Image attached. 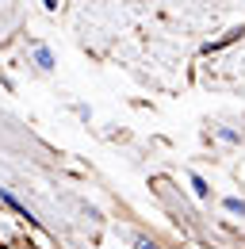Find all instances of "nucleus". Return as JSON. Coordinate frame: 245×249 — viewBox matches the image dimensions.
<instances>
[{"instance_id":"f257e3e1","label":"nucleus","mask_w":245,"mask_h":249,"mask_svg":"<svg viewBox=\"0 0 245 249\" xmlns=\"http://www.w3.org/2000/svg\"><path fill=\"white\" fill-rule=\"evenodd\" d=\"M19 242H27L31 249H58V242L38 226V222H23V234H19Z\"/></svg>"},{"instance_id":"f03ea898","label":"nucleus","mask_w":245,"mask_h":249,"mask_svg":"<svg viewBox=\"0 0 245 249\" xmlns=\"http://www.w3.org/2000/svg\"><path fill=\"white\" fill-rule=\"evenodd\" d=\"M0 203H4L12 215L19 218V222H38V218H35V211H31V207L23 203V199H19V196H12L8 188H0Z\"/></svg>"},{"instance_id":"7ed1b4c3","label":"nucleus","mask_w":245,"mask_h":249,"mask_svg":"<svg viewBox=\"0 0 245 249\" xmlns=\"http://www.w3.org/2000/svg\"><path fill=\"white\" fill-rule=\"evenodd\" d=\"M31 58H35V65H38L42 73H54V69H58V58H54V50H50L46 42H35V46H31Z\"/></svg>"},{"instance_id":"20e7f679","label":"nucleus","mask_w":245,"mask_h":249,"mask_svg":"<svg viewBox=\"0 0 245 249\" xmlns=\"http://www.w3.org/2000/svg\"><path fill=\"white\" fill-rule=\"evenodd\" d=\"M188 180H192V192H195V196H199V199H207V196H211V184H207V180H203V177H199V173H192V177H188Z\"/></svg>"},{"instance_id":"39448f33","label":"nucleus","mask_w":245,"mask_h":249,"mask_svg":"<svg viewBox=\"0 0 245 249\" xmlns=\"http://www.w3.org/2000/svg\"><path fill=\"white\" fill-rule=\"evenodd\" d=\"M222 207H226L230 215H242L245 218V199H242V196H226V199H222Z\"/></svg>"},{"instance_id":"423d86ee","label":"nucleus","mask_w":245,"mask_h":249,"mask_svg":"<svg viewBox=\"0 0 245 249\" xmlns=\"http://www.w3.org/2000/svg\"><path fill=\"white\" fill-rule=\"evenodd\" d=\"M218 138H222L226 146H238V142H242V134H238V130H230V126H218Z\"/></svg>"},{"instance_id":"0eeeda50","label":"nucleus","mask_w":245,"mask_h":249,"mask_svg":"<svg viewBox=\"0 0 245 249\" xmlns=\"http://www.w3.org/2000/svg\"><path fill=\"white\" fill-rule=\"evenodd\" d=\"M42 8H46V12H61V8H65V0H42Z\"/></svg>"},{"instance_id":"6e6552de","label":"nucleus","mask_w":245,"mask_h":249,"mask_svg":"<svg viewBox=\"0 0 245 249\" xmlns=\"http://www.w3.org/2000/svg\"><path fill=\"white\" fill-rule=\"evenodd\" d=\"M134 249H157V242H150V238H134Z\"/></svg>"},{"instance_id":"1a4fd4ad","label":"nucleus","mask_w":245,"mask_h":249,"mask_svg":"<svg viewBox=\"0 0 245 249\" xmlns=\"http://www.w3.org/2000/svg\"><path fill=\"white\" fill-rule=\"evenodd\" d=\"M4 249H31L27 242H12V246H4Z\"/></svg>"},{"instance_id":"9d476101","label":"nucleus","mask_w":245,"mask_h":249,"mask_svg":"<svg viewBox=\"0 0 245 249\" xmlns=\"http://www.w3.org/2000/svg\"><path fill=\"white\" fill-rule=\"evenodd\" d=\"M0 249H4V246H0Z\"/></svg>"}]
</instances>
